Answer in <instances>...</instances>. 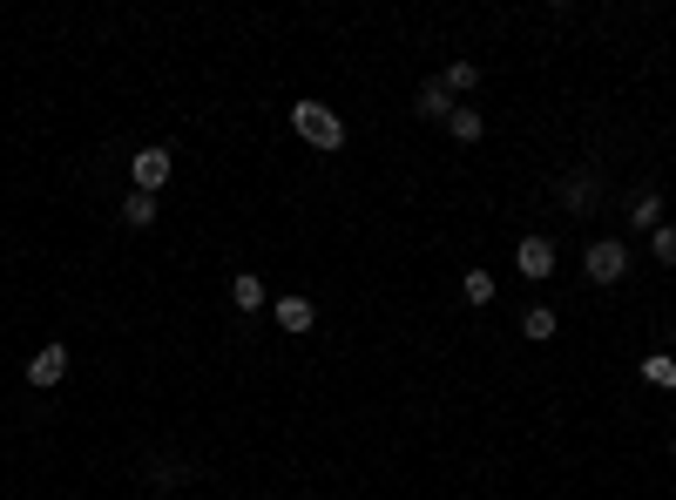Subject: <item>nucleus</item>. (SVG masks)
I'll return each instance as SVG.
<instances>
[{"label":"nucleus","instance_id":"7","mask_svg":"<svg viewBox=\"0 0 676 500\" xmlns=\"http://www.w3.org/2000/svg\"><path fill=\"white\" fill-rule=\"evenodd\" d=\"M636 372H643V386H656V392H670V386H676V359H670V352H649Z\"/></svg>","mask_w":676,"mask_h":500},{"label":"nucleus","instance_id":"6","mask_svg":"<svg viewBox=\"0 0 676 500\" xmlns=\"http://www.w3.org/2000/svg\"><path fill=\"white\" fill-rule=\"evenodd\" d=\"M629 223H636V230H663V196H656V190H636V203H629Z\"/></svg>","mask_w":676,"mask_h":500},{"label":"nucleus","instance_id":"2","mask_svg":"<svg viewBox=\"0 0 676 500\" xmlns=\"http://www.w3.org/2000/svg\"><path fill=\"white\" fill-rule=\"evenodd\" d=\"M169 169H176V156H169L163 142H149V149H136V163H129V176H136L142 196H156L169 183Z\"/></svg>","mask_w":676,"mask_h":500},{"label":"nucleus","instance_id":"13","mask_svg":"<svg viewBox=\"0 0 676 500\" xmlns=\"http://www.w3.org/2000/svg\"><path fill=\"white\" fill-rule=\"evenodd\" d=\"M447 109H453L447 82H426V88H420V115H433V122H447Z\"/></svg>","mask_w":676,"mask_h":500},{"label":"nucleus","instance_id":"1","mask_svg":"<svg viewBox=\"0 0 676 500\" xmlns=\"http://www.w3.org/2000/svg\"><path fill=\"white\" fill-rule=\"evenodd\" d=\"M291 129H298L311 149H338V142H345V122H338L325 102H298V109H291Z\"/></svg>","mask_w":676,"mask_h":500},{"label":"nucleus","instance_id":"4","mask_svg":"<svg viewBox=\"0 0 676 500\" xmlns=\"http://www.w3.org/2000/svg\"><path fill=\"white\" fill-rule=\"evenodd\" d=\"M514 271H521V278H555V244H548V237H521V250H514Z\"/></svg>","mask_w":676,"mask_h":500},{"label":"nucleus","instance_id":"5","mask_svg":"<svg viewBox=\"0 0 676 500\" xmlns=\"http://www.w3.org/2000/svg\"><path fill=\"white\" fill-rule=\"evenodd\" d=\"M61 379H68V345H41V352H34V365H28V386H61Z\"/></svg>","mask_w":676,"mask_h":500},{"label":"nucleus","instance_id":"10","mask_svg":"<svg viewBox=\"0 0 676 500\" xmlns=\"http://www.w3.org/2000/svg\"><path fill=\"white\" fill-rule=\"evenodd\" d=\"M230 305H237V311H257V305H264V284H257V271H237V278H230Z\"/></svg>","mask_w":676,"mask_h":500},{"label":"nucleus","instance_id":"11","mask_svg":"<svg viewBox=\"0 0 676 500\" xmlns=\"http://www.w3.org/2000/svg\"><path fill=\"white\" fill-rule=\"evenodd\" d=\"M311 318H318L311 298H278V325H284V332H311Z\"/></svg>","mask_w":676,"mask_h":500},{"label":"nucleus","instance_id":"16","mask_svg":"<svg viewBox=\"0 0 676 500\" xmlns=\"http://www.w3.org/2000/svg\"><path fill=\"white\" fill-rule=\"evenodd\" d=\"M521 332L535 338V345H548V338H555V311H548V305H535L528 318H521Z\"/></svg>","mask_w":676,"mask_h":500},{"label":"nucleus","instance_id":"8","mask_svg":"<svg viewBox=\"0 0 676 500\" xmlns=\"http://www.w3.org/2000/svg\"><path fill=\"white\" fill-rule=\"evenodd\" d=\"M447 136H453V142H480V136H487L480 109H447Z\"/></svg>","mask_w":676,"mask_h":500},{"label":"nucleus","instance_id":"17","mask_svg":"<svg viewBox=\"0 0 676 500\" xmlns=\"http://www.w3.org/2000/svg\"><path fill=\"white\" fill-rule=\"evenodd\" d=\"M649 250H656V264H670V271H676V223L649 230Z\"/></svg>","mask_w":676,"mask_h":500},{"label":"nucleus","instance_id":"12","mask_svg":"<svg viewBox=\"0 0 676 500\" xmlns=\"http://www.w3.org/2000/svg\"><path fill=\"white\" fill-rule=\"evenodd\" d=\"M122 223H129V230H149V223H156V196H129V203H122Z\"/></svg>","mask_w":676,"mask_h":500},{"label":"nucleus","instance_id":"9","mask_svg":"<svg viewBox=\"0 0 676 500\" xmlns=\"http://www.w3.org/2000/svg\"><path fill=\"white\" fill-rule=\"evenodd\" d=\"M589 203H595V176H568V183H562V210H568V217H582Z\"/></svg>","mask_w":676,"mask_h":500},{"label":"nucleus","instance_id":"15","mask_svg":"<svg viewBox=\"0 0 676 500\" xmlns=\"http://www.w3.org/2000/svg\"><path fill=\"white\" fill-rule=\"evenodd\" d=\"M440 82H447V95H467V88L480 82V68H474V61H447V75H440Z\"/></svg>","mask_w":676,"mask_h":500},{"label":"nucleus","instance_id":"3","mask_svg":"<svg viewBox=\"0 0 676 500\" xmlns=\"http://www.w3.org/2000/svg\"><path fill=\"white\" fill-rule=\"evenodd\" d=\"M582 264H589V284H616L622 271H629V250H622L616 237H595V244H589V257H582Z\"/></svg>","mask_w":676,"mask_h":500},{"label":"nucleus","instance_id":"14","mask_svg":"<svg viewBox=\"0 0 676 500\" xmlns=\"http://www.w3.org/2000/svg\"><path fill=\"white\" fill-rule=\"evenodd\" d=\"M460 291H467V305H494V271H467Z\"/></svg>","mask_w":676,"mask_h":500}]
</instances>
